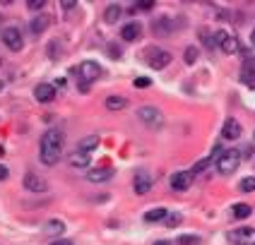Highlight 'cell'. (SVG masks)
Instances as JSON below:
<instances>
[{"label": "cell", "mask_w": 255, "mask_h": 245, "mask_svg": "<svg viewBox=\"0 0 255 245\" xmlns=\"http://www.w3.org/2000/svg\"><path fill=\"white\" fill-rule=\"evenodd\" d=\"M22 183H24V188L29 192H46L48 190V183L44 180V178H39L36 173H27L24 178H22Z\"/></svg>", "instance_id": "8fae6325"}, {"label": "cell", "mask_w": 255, "mask_h": 245, "mask_svg": "<svg viewBox=\"0 0 255 245\" xmlns=\"http://www.w3.org/2000/svg\"><path fill=\"white\" fill-rule=\"evenodd\" d=\"M133 188H135V192H138V195H147V192H149V188H152V178H149L147 173H138V176H135V183H133Z\"/></svg>", "instance_id": "9a60e30c"}, {"label": "cell", "mask_w": 255, "mask_h": 245, "mask_svg": "<svg viewBox=\"0 0 255 245\" xmlns=\"http://www.w3.org/2000/svg\"><path fill=\"white\" fill-rule=\"evenodd\" d=\"M166 223H169V226H178V223H181V214H169V217H166Z\"/></svg>", "instance_id": "f546056e"}, {"label": "cell", "mask_w": 255, "mask_h": 245, "mask_svg": "<svg viewBox=\"0 0 255 245\" xmlns=\"http://www.w3.org/2000/svg\"><path fill=\"white\" fill-rule=\"evenodd\" d=\"M147 63H149V67H154V70H164L171 63V53L169 51H159V48H149V51H147Z\"/></svg>", "instance_id": "277c9868"}, {"label": "cell", "mask_w": 255, "mask_h": 245, "mask_svg": "<svg viewBox=\"0 0 255 245\" xmlns=\"http://www.w3.org/2000/svg\"><path fill=\"white\" fill-rule=\"evenodd\" d=\"M44 231L51 233V236H56V233H63L65 231V226L60 221H48V223H44Z\"/></svg>", "instance_id": "603a6c76"}, {"label": "cell", "mask_w": 255, "mask_h": 245, "mask_svg": "<svg viewBox=\"0 0 255 245\" xmlns=\"http://www.w3.org/2000/svg\"><path fill=\"white\" fill-rule=\"evenodd\" d=\"M53 245H72V243H68V241H53Z\"/></svg>", "instance_id": "d590c367"}, {"label": "cell", "mask_w": 255, "mask_h": 245, "mask_svg": "<svg viewBox=\"0 0 255 245\" xmlns=\"http://www.w3.org/2000/svg\"><path fill=\"white\" fill-rule=\"evenodd\" d=\"M77 72H80V77L85 80V84H80V89H87V84L89 82H94V80H99L101 77V65L99 63H94V60H85L80 67H77Z\"/></svg>", "instance_id": "3957f363"}, {"label": "cell", "mask_w": 255, "mask_h": 245, "mask_svg": "<svg viewBox=\"0 0 255 245\" xmlns=\"http://www.w3.org/2000/svg\"><path fill=\"white\" fill-rule=\"evenodd\" d=\"M190 185H193V171H178V173L171 176V188L176 192L188 190Z\"/></svg>", "instance_id": "9c48e42d"}, {"label": "cell", "mask_w": 255, "mask_h": 245, "mask_svg": "<svg viewBox=\"0 0 255 245\" xmlns=\"http://www.w3.org/2000/svg\"><path fill=\"white\" fill-rule=\"evenodd\" d=\"M241 80L246 82L248 87H255V63L253 60H246V65L241 70Z\"/></svg>", "instance_id": "2e32d148"}, {"label": "cell", "mask_w": 255, "mask_h": 245, "mask_svg": "<svg viewBox=\"0 0 255 245\" xmlns=\"http://www.w3.org/2000/svg\"><path fill=\"white\" fill-rule=\"evenodd\" d=\"M34 99L36 101H41V104H51L53 99H56V87L53 84H36L34 87Z\"/></svg>", "instance_id": "30bf717a"}, {"label": "cell", "mask_w": 255, "mask_h": 245, "mask_svg": "<svg viewBox=\"0 0 255 245\" xmlns=\"http://www.w3.org/2000/svg\"><path fill=\"white\" fill-rule=\"evenodd\" d=\"M104 17H106V22H109V24L118 22V17H120V5H111V7L106 10V15H104Z\"/></svg>", "instance_id": "cb8c5ba5"}, {"label": "cell", "mask_w": 255, "mask_h": 245, "mask_svg": "<svg viewBox=\"0 0 255 245\" xmlns=\"http://www.w3.org/2000/svg\"><path fill=\"white\" fill-rule=\"evenodd\" d=\"M152 2H154V0H142L138 7H142V10H149V7H152Z\"/></svg>", "instance_id": "d6a6232c"}, {"label": "cell", "mask_w": 255, "mask_h": 245, "mask_svg": "<svg viewBox=\"0 0 255 245\" xmlns=\"http://www.w3.org/2000/svg\"><path fill=\"white\" fill-rule=\"evenodd\" d=\"M149 84H152L149 77H138V80H135V87H138V89H140V87H149Z\"/></svg>", "instance_id": "4dcf8cb0"}, {"label": "cell", "mask_w": 255, "mask_h": 245, "mask_svg": "<svg viewBox=\"0 0 255 245\" xmlns=\"http://www.w3.org/2000/svg\"><path fill=\"white\" fill-rule=\"evenodd\" d=\"M60 5H63L65 10H72V7H75V0H65V2H60Z\"/></svg>", "instance_id": "836d02e7"}, {"label": "cell", "mask_w": 255, "mask_h": 245, "mask_svg": "<svg viewBox=\"0 0 255 245\" xmlns=\"http://www.w3.org/2000/svg\"><path fill=\"white\" fill-rule=\"evenodd\" d=\"M7 176H10V173H7V168H5V166H2V163H0V180H5V178H7Z\"/></svg>", "instance_id": "e575fe53"}, {"label": "cell", "mask_w": 255, "mask_h": 245, "mask_svg": "<svg viewBox=\"0 0 255 245\" xmlns=\"http://www.w3.org/2000/svg\"><path fill=\"white\" fill-rule=\"evenodd\" d=\"M251 39H253V44H255V29H253V34H251Z\"/></svg>", "instance_id": "74e56055"}, {"label": "cell", "mask_w": 255, "mask_h": 245, "mask_svg": "<svg viewBox=\"0 0 255 245\" xmlns=\"http://www.w3.org/2000/svg\"><path fill=\"white\" fill-rule=\"evenodd\" d=\"M198 243H200L198 236H181L178 238V245H198Z\"/></svg>", "instance_id": "4316f807"}, {"label": "cell", "mask_w": 255, "mask_h": 245, "mask_svg": "<svg viewBox=\"0 0 255 245\" xmlns=\"http://www.w3.org/2000/svg\"><path fill=\"white\" fill-rule=\"evenodd\" d=\"M0 91H2V80H0Z\"/></svg>", "instance_id": "f35d334b"}, {"label": "cell", "mask_w": 255, "mask_h": 245, "mask_svg": "<svg viewBox=\"0 0 255 245\" xmlns=\"http://www.w3.org/2000/svg\"><path fill=\"white\" fill-rule=\"evenodd\" d=\"M89 161H92V156L89 154H85V152H72V156H70V163L75 166V168H85V166H89Z\"/></svg>", "instance_id": "e0dca14e"}, {"label": "cell", "mask_w": 255, "mask_h": 245, "mask_svg": "<svg viewBox=\"0 0 255 245\" xmlns=\"http://www.w3.org/2000/svg\"><path fill=\"white\" fill-rule=\"evenodd\" d=\"M209 163H212V159H202L200 163H195V166H193V176H195V173H200V171H205Z\"/></svg>", "instance_id": "f1b7e54d"}, {"label": "cell", "mask_w": 255, "mask_h": 245, "mask_svg": "<svg viewBox=\"0 0 255 245\" xmlns=\"http://www.w3.org/2000/svg\"><path fill=\"white\" fill-rule=\"evenodd\" d=\"M166 217H169V212H166L164 207H159V209H149V212L144 214V221L152 223V221H162V219H166Z\"/></svg>", "instance_id": "d6986e66"}, {"label": "cell", "mask_w": 255, "mask_h": 245, "mask_svg": "<svg viewBox=\"0 0 255 245\" xmlns=\"http://www.w3.org/2000/svg\"><path fill=\"white\" fill-rule=\"evenodd\" d=\"M195 58H198V48H195V46L185 48V63H188V65H193V63H195Z\"/></svg>", "instance_id": "484cf974"}, {"label": "cell", "mask_w": 255, "mask_h": 245, "mask_svg": "<svg viewBox=\"0 0 255 245\" xmlns=\"http://www.w3.org/2000/svg\"><path fill=\"white\" fill-rule=\"evenodd\" d=\"M99 147V137L96 135H89L87 139H82L80 144H77V152H85V154H89L92 149H96Z\"/></svg>", "instance_id": "ac0fdd59"}, {"label": "cell", "mask_w": 255, "mask_h": 245, "mask_svg": "<svg viewBox=\"0 0 255 245\" xmlns=\"http://www.w3.org/2000/svg\"><path fill=\"white\" fill-rule=\"evenodd\" d=\"M2 41H5V46H7L10 51H22V46H24L20 29H15V27H10V29L2 31Z\"/></svg>", "instance_id": "ba28073f"}, {"label": "cell", "mask_w": 255, "mask_h": 245, "mask_svg": "<svg viewBox=\"0 0 255 245\" xmlns=\"http://www.w3.org/2000/svg\"><path fill=\"white\" fill-rule=\"evenodd\" d=\"M169 20H162V22H157V24H154V34H166V31H169Z\"/></svg>", "instance_id": "83f0119b"}, {"label": "cell", "mask_w": 255, "mask_h": 245, "mask_svg": "<svg viewBox=\"0 0 255 245\" xmlns=\"http://www.w3.org/2000/svg\"><path fill=\"white\" fill-rule=\"evenodd\" d=\"M238 163H241V154H238L236 149H229V152H224L222 156H217V171H219L222 176L236 173Z\"/></svg>", "instance_id": "7a4b0ae2"}, {"label": "cell", "mask_w": 255, "mask_h": 245, "mask_svg": "<svg viewBox=\"0 0 255 245\" xmlns=\"http://www.w3.org/2000/svg\"><path fill=\"white\" fill-rule=\"evenodd\" d=\"M138 118H140V123L149 125V128H159L162 125V113H159V109H154V106H142L138 111Z\"/></svg>", "instance_id": "8992f818"}, {"label": "cell", "mask_w": 255, "mask_h": 245, "mask_svg": "<svg viewBox=\"0 0 255 245\" xmlns=\"http://www.w3.org/2000/svg\"><path fill=\"white\" fill-rule=\"evenodd\" d=\"M214 41L219 44V48H222L224 53H236V51H238V41H236V36H231L229 31H224V29H219V31L214 34Z\"/></svg>", "instance_id": "52a82bcc"}, {"label": "cell", "mask_w": 255, "mask_h": 245, "mask_svg": "<svg viewBox=\"0 0 255 245\" xmlns=\"http://www.w3.org/2000/svg\"><path fill=\"white\" fill-rule=\"evenodd\" d=\"M63 144H65L63 130H58V128L46 130L44 137H41V161L46 163V166L58 163L60 161V154H63Z\"/></svg>", "instance_id": "6da1fadb"}, {"label": "cell", "mask_w": 255, "mask_h": 245, "mask_svg": "<svg viewBox=\"0 0 255 245\" xmlns=\"http://www.w3.org/2000/svg\"><path fill=\"white\" fill-rule=\"evenodd\" d=\"M44 7V0H29V10H41Z\"/></svg>", "instance_id": "1f68e13d"}, {"label": "cell", "mask_w": 255, "mask_h": 245, "mask_svg": "<svg viewBox=\"0 0 255 245\" xmlns=\"http://www.w3.org/2000/svg\"><path fill=\"white\" fill-rule=\"evenodd\" d=\"M251 214H253L251 204H236V207H233V217L236 219H248Z\"/></svg>", "instance_id": "44dd1931"}, {"label": "cell", "mask_w": 255, "mask_h": 245, "mask_svg": "<svg viewBox=\"0 0 255 245\" xmlns=\"http://www.w3.org/2000/svg\"><path fill=\"white\" fill-rule=\"evenodd\" d=\"M29 27H31L34 34H41L44 29L48 27V17H36V20H31V24H29Z\"/></svg>", "instance_id": "7402d4cb"}, {"label": "cell", "mask_w": 255, "mask_h": 245, "mask_svg": "<svg viewBox=\"0 0 255 245\" xmlns=\"http://www.w3.org/2000/svg\"><path fill=\"white\" fill-rule=\"evenodd\" d=\"M140 34H142L140 22H128L125 27L120 29V36H123V41H135V39H140Z\"/></svg>", "instance_id": "5bb4252c"}, {"label": "cell", "mask_w": 255, "mask_h": 245, "mask_svg": "<svg viewBox=\"0 0 255 245\" xmlns=\"http://www.w3.org/2000/svg\"><path fill=\"white\" fill-rule=\"evenodd\" d=\"M229 241L236 245H255V228H251V226L236 228V231L229 233Z\"/></svg>", "instance_id": "5b68a950"}, {"label": "cell", "mask_w": 255, "mask_h": 245, "mask_svg": "<svg viewBox=\"0 0 255 245\" xmlns=\"http://www.w3.org/2000/svg\"><path fill=\"white\" fill-rule=\"evenodd\" d=\"M241 190H243V192H255V178H253V176L241 180Z\"/></svg>", "instance_id": "d4e9b609"}, {"label": "cell", "mask_w": 255, "mask_h": 245, "mask_svg": "<svg viewBox=\"0 0 255 245\" xmlns=\"http://www.w3.org/2000/svg\"><path fill=\"white\" fill-rule=\"evenodd\" d=\"M154 245H171V243H169V241H157Z\"/></svg>", "instance_id": "8d00e7d4"}, {"label": "cell", "mask_w": 255, "mask_h": 245, "mask_svg": "<svg viewBox=\"0 0 255 245\" xmlns=\"http://www.w3.org/2000/svg\"><path fill=\"white\" fill-rule=\"evenodd\" d=\"M111 176H114V168L104 166V168H92V171L87 173V180H89V183H104V180H109Z\"/></svg>", "instance_id": "7c38bea8"}, {"label": "cell", "mask_w": 255, "mask_h": 245, "mask_svg": "<svg viewBox=\"0 0 255 245\" xmlns=\"http://www.w3.org/2000/svg\"><path fill=\"white\" fill-rule=\"evenodd\" d=\"M241 133H243V128L236 123V118H227V123L222 128V137L224 139H236V137H241Z\"/></svg>", "instance_id": "4fadbf2b"}, {"label": "cell", "mask_w": 255, "mask_h": 245, "mask_svg": "<svg viewBox=\"0 0 255 245\" xmlns=\"http://www.w3.org/2000/svg\"><path fill=\"white\" fill-rule=\"evenodd\" d=\"M125 106H128V101L123 96H109L106 99V109L109 111H120V109H125Z\"/></svg>", "instance_id": "ffe728a7"}]
</instances>
